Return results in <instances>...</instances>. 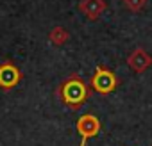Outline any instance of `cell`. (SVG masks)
<instances>
[{
    "label": "cell",
    "mask_w": 152,
    "mask_h": 146,
    "mask_svg": "<svg viewBox=\"0 0 152 146\" xmlns=\"http://www.w3.org/2000/svg\"><path fill=\"white\" fill-rule=\"evenodd\" d=\"M106 2L104 0H81L79 2V11L91 22L99 20L100 14L106 11Z\"/></svg>",
    "instance_id": "obj_6"
},
{
    "label": "cell",
    "mask_w": 152,
    "mask_h": 146,
    "mask_svg": "<svg viewBox=\"0 0 152 146\" xmlns=\"http://www.w3.org/2000/svg\"><path fill=\"white\" fill-rule=\"evenodd\" d=\"M127 66L134 73H143L152 66V55L145 48H134L127 55Z\"/></svg>",
    "instance_id": "obj_5"
},
{
    "label": "cell",
    "mask_w": 152,
    "mask_h": 146,
    "mask_svg": "<svg viewBox=\"0 0 152 146\" xmlns=\"http://www.w3.org/2000/svg\"><path fill=\"white\" fill-rule=\"evenodd\" d=\"M145 4H147V0H124L125 9L131 11V13H140V11H143Z\"/></svg>",
    "instance_id": "obj_8"
},
{
    "label": "cell",
    "mask_w": 152,
    "mask_h": 146,
    "mask_svg": "<svg viewBox=\"0 0 152 146\" xmlns=\"http://www.w3.org/2000/svg\"><path fill=\"white\" fill-rule=\"evenodd\" d=\"M100 128H102V123H100V119L95 114H90V112L88 114H83L77 119V132L81 135V144L79 146H86L88 139L99 135Z\"/></svg>",
    "instance_id": "obj_3"
},
{
    "label": "cell",
    "mask_w": 152,
    "mask_h": 146,
    "mask_svg": "<svg viewBox=\"0 0 152 146\" xmlns=\"http://www.w3.org/2000/svg\"><path fill=\"white\" fill-rule=\"evenodd\" d=\"M90 86L99 95H109V93H113L118 87V79H116V75H115L109 68H104L102 64H97L95 75L91 77Z\"/></svg>",
    "instance_id": "obj_2"
},
{
    "label": "cell",
    "mask_w": 152,
    "mask_h": 146,
    "mask_svg": "<svg viewBox=\"0 0 152 146\" xmlns=\"http://www.w3.org/2000/svg\"><path fill=\"white\" fill-rule=\"evenodd\" d=\"M59 96L61 102L64 105H68L70 109H79L90 96V87L88 84L77 75L72 73L68 79H64V82L59 87Z\"/></svg>",
    "instance_id": "obj_1"
},
{
    "label": "cell",
    "mask_w": 152,
    "mask_h": 146,
    "mask_svg": "<svg viewBox=\"0 0 152 146\" xmlns=\"http://www.w3.org/2000/svg\"><path fill=\"white\" fill-rule=\"evenodd\" d=\"M22 80V71L13 62H2L0 64V89H15Z\"/></svg>",
    "instance_id": "obj_4"
},
{
    "label": "cell",
    "mask_w": 152,
    "mask_h": 146,
    "mask_svg": "<svg viewBox=\"0 0 152 146\" xmlns=\"http://www.w3.org/2000/svg\"><path fill=\"white\" fill-rule=\"evenodd\" d=\"M48 39L52 45L56 46H63L64 43H68L70 39V32L64 29V27H54L50 32H48Z\"/></svg>",
    "instance_id": "obj_7"
}]
</instances>
